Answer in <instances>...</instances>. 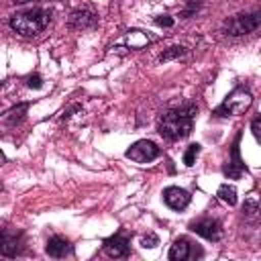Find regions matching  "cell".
I'll list each match as a JSON object with an SVG mask.
<instances>
[{
    "label": "cell",
    "mask_w": 261,
    "mask_h": 261,
    "mask_svg": "<svg viewBox=\"0 0 261 261\" xmlns=\"http://www.w3.org/2000/svg\"><path fill=\"white\" fill-rule=\"evenodd\" d=\"M198 108L194 104H184L179 108L167 110L159 120V135L167 141H179L186 139L194 128V116Z\"/></svg>",
    "instance_id": "obj_1"
},
{
    "label": "cell",
    "mask_w": 261,
    "mask_h": 261,
    "mask_svg": "<svg viewBox=\"0 0 261 261\" xmlns=\"http://www.w3.org/2000/svg\"><path fill=\"white\" fill-rule=\"evenodd\" d=\"M49 22H51V12L45 8H31V10H22L10 16L12 31L22 37L39 35L43 29H47Z\"/></svg>",
    "instance_id": "obj_2"
},
{
    "label": "cell",
    "mask_w": 261,
    "mask_h": 261,
    "mask_svg": "<svg viewBox=\"0 0 261 261\" xmlns=\"http://www.w3.org/2000/svg\"><path fill=\"white\" fill-rule=\"evenodd\" d=\"M251 102H253L251 92L245 86H239L222 100V104L214 110V116H239L251 106Z\"/></svg>",
    "instance_id": "obj_3"
},
{
    "label": "cell",
    "mask_w": 261,
    "mask_h": 261,
    "mask_svg": "<svg viewBox=\"0 0 261 261\" xmlns=\"http://www.w3.org/2000/svg\"><path fill=\"white\" fill-rule=\"evenodd\" d=\"M259 24H261V10H255V12H247V14H237L230 20H226V31H228V35L239 37V35L253 33Z\"/></svg>",
    "instance_id": "obj_4"
},
{
    "label": "cell",
    "mask_w": 261,
    "mask_h": 261,
    "mask_svg": "<svg viewBox=\"0 0 261 261\" xmlns=\"http://www.w3.org/2000/svg\"><path fill=\"white\" fill-rule=\"evenodd\" d=\"M124 155H126L130 161H135V163H149V161H153V159H157V157L161 155V149H159L153 141L143 139V141L133 143V145L126 149Z\"/></svg>",
    "instance_id": "obj_5"
},
{
    "label": "cell",
    "mask_w": 261,
    "mask_h": 261,
    "mask_svg": "<svg viewBox=\"0 0 261 261\" xmlns=\"http://www.w3.org/2000/svg\"><path fill=\"white\" fill-rule=\"evenodd\" d=\"M239 143H241V130L237 133V137H234V143H232V147H230V159H228V163L222 167V173H224L226 177H230V179H239V177H243V173L247 171L245 163L241 161Z\"/></svg>",
    "instance_id": "obj_6"
},
{
    "label": "cell",
    "mask_w": 261,
    "mask_h": 261,
    "mask_svg": "<svg viewBox=\"0 0 261 261\" xmlns=\"http://www.w3.org/2000/svg\"><path fill=\"white\" fill-rule=\"evenodd\" d=\"M167 257L171 261H186L190 257H202V249H196L194 251V243L190 239H186V237H179V239L173 241Z\"/></svg>",
    "instance_id": "obj_7"
},
{
    "label": "cell",
    "mask_w": 261,
    "mask_h": 261,
    "mask_svg": "<svg viewBox=\"0 0 261 261\" xmlns=\"http://www.w3.org/2000/svg\"><path fill=\"white\" fill-rule=\"evenodd\" d=\"M190 230H194L196 234H200V237H204L208 241H214V243L220 241V237H222L220 222L214 220V218H200V220L190 224Z\"/></svg>",
    "instance_id": "obj_8"
},
{
    "label": "cell",
    "mask_w": 261,
    "mask_h": 261,
    "mask_svg": "<svg viewBox=\"0 0 261 261\" xmlns=\"http://www.w3.org/2000/svg\"><path fill=\"white\" fill-rule=\"evenodd\" d=\"M128 249H130V241L122 232H116V234L104 239V251H106L108 257H114V259L126 257L128 255Z\"/></svg>",
    "instance_id": "obj_9"
},
{
    "label": "cell",
    "mask_w": 261,
    "mask_h": 261,
    "mask_svg": "<svg viewBox=\"0 0 261 261\" xmlns=\"http://www.w3.org/2000/svg\"><path fill=\"white\" fill-rule=\"evenodd\" d=\"M192 196L190 192H186L184 188H177V186H169L163 190V202L171 208V210H184L188 204H190Z\"/></svg>",
    "instance_id": "obj_10"
},
{
    "label": "cell",
    "mask_w": 261,
    "mask_h": 261,
    "mask_svg": "<svg viewBox=\"0 0 261 261\" xmlns=\"http://www.w3.org/2000/svg\"><path fill=\"white\" fill-rule=\"evenodd\" d=\"M20 239H22V232H10L8 228H4V230H2L0 253H2L4 257H16V255L22 251Z\"/></svg>",
    "instance_id": "obj_11"
},
{
    "label": "cell",
    "mask_w": 261,
    "mask_h": 261,
    "mask_svg": "<svg viewBox=\"0 0 261 261\" xmlns=\"http://www.w3.org/2000/svg\"><path fill=\"white\" fill-rule=\"evenodd\" d=\"M45 251H47V255H49V257L61 259V257H65V255H71V253H73V247L69 245V241H67V239H63V237L55 234V237H51V239L47 241Z\"/></svg>",
    "instance_id": "obj_12"
},
{
    "label": "cell",
    "mask_w": 261,
    "mask_h": 261,
    "mask_svg": "<svg viewBox=\"0 0 261 261\" xmlns=\"http://www.w3.org/2000/svg\"><path fill=\"white\" fill-rule=\"evenodd\" d=\"M96 22H98V16H96L92 10H88V8H77V10H73L71 16H69V24H71L73 29H82V31L96 27Z\"/></svg>",
    "instance_id": "obj_13"
},
{
    "label": "cell",
    "mask_w": 261,
    "mask_h": 261,
    "mask_svg": "<svg viewBox=\"0 0 261 261\" xmlns=\"http://www.w3.org/2000/svg\"><path fill=\"white\" fill-rule=\"evenodd\" d=\"M147 43H151V37H149V35H145L143 31L133 29V31H128V33H126V45H128L130 49H141V47H143V45H147Z\"/></svg>",
    "instance_id": "obj_14"
},
{
    "label": "cell",
    "mask_w": 261,
    "mask_h": 261,
    "mask_svg": "<svg viewBox=\"0 0 261 261\" xmlns=\"http://www.w3.org/2000/svg\"><path fill=\"white\" fill-rule=\"evenodd\" d=\"M27 108H29V102H22V104L10 108V110L6 112V116H4V120H6L8 124H16V122H20L22 116H24V112H27Z\"/></svg>",
    "instance_id": "obj_15"
},
{
    "label": "cell",
    "mask_w": 261,
    "mask_h": 261,
    "mask_svg": "<svg viewBox=\"0 0 261 261\" xmlns=\"http://www.w3.org/2000/svg\"><path fill=\"white\" fill-rule=\"evenodd\" d=\"M216 196H218L224 204H228V206H234V204H237V190H234L232 186H228V184H222V186L218 188Z\"/></svg>",
    "instance_id": "obj_16"
},
{
    "label": "cell",
    "mask_w": 261,
    "mask_h": 261,
    "mask_svg": "<svg viewBox=\"0 0 261 261\" xmlns=\"http://www.w3.org/2000/svg\"><path fill=\"white\" fill-rule=\"evenodd\" d=\"M198 153H200V145H198V143H192V145L186 149V153H184V163H186L188 167H192L194 161H196V157H198Z\"/></svg>",
    "instance_id": "obj_17"
},
{
    "label": "cell",
    "mask_w": 261,
    "mask_h": 261,
    "mask_svg": "<svg viewBox=\"0 0 261 261\" xmlns=\"http://www.w3.org/2000/svg\"><path fill=\"white\" fill-rule=\"evenodd\" d=\"M186 55V47H169L161 57H159V61H169V59H177V57H184Z\"/></svg>",
    "instance_id": "obj_18"
},
{
    "label": "cell",
    "mask_w": 261,
    "mask_h": 261,
    "mask_svg": "<svg viewBox=\"0 0 261 261\" xmlns=\"http://www.w3.org/2000/svg\"><path fill=\"white\" fill-rule=\"evenodd\" d=\"M141 245H143L145 249H153V247L159 245V237H157L155 232H149V234H145V237L141 239Z\"/></svg>",
    "instance_id": "obj_19"
},
{
    "label": "cell",
    "mask_w": 261,
    "mask_h": 261,
    "mask_svg": "<svg viewBox=\"0 0 261 261\" xmlns=\"http://www.w3.org/2000/svg\"><path fill=\"white\" fill-rule=\"evenodd\" d=\"M251 133H253V137L261 143V116H257V118L251 120Z\"/></svg>",
    "instance_id": "obj_20"
},
{
    "label": "cell",
    "mask_w": 261,
    "mask_h": 261,
    "mask_svg": "<svg viewBox=\"0 0 261 261\" xmlns=\"http://www.w3.org/2000/svg\"><path fill=\"white\" fill-rule=\"evenodd\" d=\"M27 86H29V88L39 90V88L43 86V77H41L39 73H33V75H29V77H27Z\"/></svg>",
    "instance_id": "obj_21"
},
{
    "label": "cell",
    "mask_w": 261,
    "mask_h": 261,
    "mask_svg": "<svg viewBox=\"0 0 261 261\" xmlns=\"http://www.w3.org/2000/svg\"><path fill=\"white\" fill-rule=\"evenodd\" d=\"M155 22H157L159 27H173V18H171V16H167V14L157 16V18H155Z\"/></svg>",
    "instance_id": "obj_22"
},
{
    "label": "cell",
    "mask_w": 261,
    "mask_h": 261,
    "mask_svg": "<svg viewBox=\"0 0 261 261\" xmlns=\"http://www.w3.org/2000/svg\"><path fill=\"white\" fill-rule=\"evenodd\" d=\"M16 2H20V4H24V2H33V0H16ZM51 2V0H49Z\"/></svg>",
    "instance_id": "obj_23"
}]
</instances>
